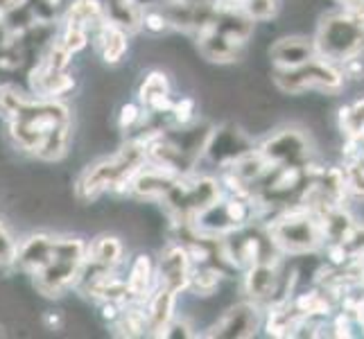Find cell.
<instances>
[{
	"label": "cell",
	"mask_w": 364,
	"mask_h": 339,
	"mask_svg": "<svg viewBox=\"0 0 364 339\" xmlns=\"http://www.w3.org/2000/svg\"><path fill=\"white\" fill-rule=\"evenodd\" d=\"M147 163V152L143 138L129 141L118 152L105 156L86 168L77 183H75V197L84 204H91L107 190L111 193H127L134 174Z\"/></svg>",
	"instance_id": "cell-1"
},
{
	"label": "cell",
	"mask_w": 364,
	"mask_h": 339,
	"mask_svg": "<svg viewBox=\"0 0 364 339\" xmlns=\"http://www.w3.org/2000/svg\"><path fill=\"white\" fill-rule=\"evenodd\" d=\"M70 122V109L50 97H25L18 111L7 120L9 138L18 149L36 156L43 141L61 124Z\"/></svg>",
	"instance_id": "cell-2"
},
{
	"label": "cell",
	"mask_w": 364,
	"mask_h": 339,
	"mask_svg": "<svg viewBox=\"0 0 364 339\" xmlns=\"http://www.w3.org/2000/svg\"><path fill=\"white\" fill-rule=\"evenodd\" d=\"M317 55L342 64L350 57H360L364 53V14L350 9H337L321 16V23L315 32Z\"/></svg>",
	"instance_id": "cell-3"
},
{
	"label": "cell",
	"mask_w": 364,
	"mask_h": 339,
	"mask_svg": "<svg viewBox=\"0 0 364 339\" xmlns=\"http://www.w3.org/2000/svg\"><path fill=\"white\" fill-rule=\"evenodd\" d=\"M86 262V244L80 237H55L53 258L43 271L34 276L36 292L48 298H59L77 285Z\"/></svg>",
	"instance_id": "cell-4"
},
{
	"label": "cell",
	"mask_w": 364,
	"mask_h": 339,
	"mask_svg": "<svg viewBox=\"0 0 364 339\" xmlns=\"http://www.w3.org/2000/svg\"><path fill=\"white\" fill-rule=\"evenodd\" d=\"M272 82L285 95H304L310 91L337 95L346 86L340 66L319 55L294 68H274Z\"/></svg>",
	"instance_id": "cell-5"
},
{
	"label": "cell",
	"mask_w": 364,
	"mask_h": 339,
	"mask_svg": "<svg viewBox=\"0 0 364 339\" xmlns=\"http://www.w3.org/2000/svg\"><path fill=\"white\" fill-rule=\"evenodd\" d=\"M267 235L276 249L292 256H304L310 254V251H317L323 242L317 217L301 206L276 215L269 224Z\"/></svg>",
	"instance_id": "cell-6"
},
{
	"label": "cell",
	"mask_w": 364,
	"mask_h": 339,
	"mask_svg": "<svg viewBox=\"0 0 364 339\" xmlns=\"http://www.w3.org/2000/svg\"><path fill=\"white\" fill-rule=\"evenodd\" d=\"M168 208L177 215V220L191 224L199 212L206 210L220 199V183L210 177H188L179 174V179L166 193Z\"/></svg>",
	"instance_id": "cell-7"
},
{
	"label": "cell",
	"mask_w": 364,
	"mask_h": 339,
	"mask_svg": "<svg viewBox=\"0 0 364 339\" xmlns=\"http://www.w3.org/2000/svg\"><path fill=\"white\" fill-rule=\"evenodd\" d=\"M258 152L269 161V166H301L306 168L312 156L310 136L304 129L283 127L272 131L262 141Z\"/></svg>",
	"instance_id": "cell-8"
},
{
	"label": "cell",
	"mask_w": 364,
	"mask_h": 339,
	"mask_svg": "<svg viewBox=\"0 0 364 339\" xmlns=\"http://www.w3.org/2000/svg\"><path fill=\"white\" fill-rule=\"evenodd\" d=\"M260 321H262V312L256 301H245V303H235L224 312L213 323L208 337H224V339L254 337L260 328Z\"/></svg>",
	"instance_id": "cell-9"
},
{
	"label": "cell",
	"mask_w": 364,
	"mask_h": 339,
	"mask_svg": "<svg viewBox=\"0 0 364 339\" xmlns=\"http://www.w3.org/2000/svg\"><path fill=\"white\" fill-rule=\"evenodd\" d=\"M251 147H254V143H251V138L247 136V131H242L240 127H235V124H222L220 129L210 131L204 154L213 163H218V166L229 168L237 156H242L245 152H249Z\"/></svg>",
	"instance_id": "cell-10"
},
{
	"label": "cell",
	"mask_w": 364,
	"mask_h": 339,
	"mask_svg": "<svg viewBox=\"0 0 364 339\" xmlns=\"http://www.w3.org/2000/svg\"><path fill=\"white\" fill-rule=\"evenodd\" d=\"M191 262L193 260L186 244H168L159 258V285L174 294L183 292L191 281Z\"/></svg>",
	"instance_id": "cell-11"
},
{
	"label": "cell",
	"mask_w": 364,
	"mask_h": 339,
	"mask_svg": "<svg viewBox=\"0 0 364 339\" xmlns=\"http://www.w3.org/2000/svg\"><path fill=\"white\" fill-rule=\"evenodd\" d=\"M177 179H179V174L174 170L163 168L159 163L149 161L134 174L127 193H132L138 199H163Z\"/></svg>",
	"instance_id": "cell-12"
},
{
	"label": "cell",
	"mask_w": 364,
	"mask_h": 339,
	"mask_svg": "<svg viewBox=\"0 0 364 339\" xmlns=\"http://www.w3.org/2000/svg\"><path fill=\"white\" fill-rule=\"evenodd\" d=\"M269 61L274 64V68H294L310 61L312 57H317V48H315V39L312 36H304V34H292V36H281L276 39L269 50Z\"/></svg>",
	"instance_id": "cell-13"
},
{
	"label": "cell",
	"mask_w": 364,
	"mask_h": 339,
	"mask_svg": "<svg viewBox=\"0 0 364 339\" xmlns=\"http://www.w3.org/2000/svg\"><path fill=\"white\" fill-rule=\"evenodd\" d=\"M53 249H55V237L53 235L34 233L30 237H25L23 242H18L14 265L25 274L36 276L39 271L46 269L50 258H53Z\"/></svg>",
	"instance_id": "cell-14"
},
{
	"label": "cell",
	"mask_w": 364,
	"mask_h": 339,
	"mask_svg": "<svg viewBox=\"0 0 364 339\" xmlns=\"http://www.w3.org/2000/svg\"><path fill=\"white\" fill-rule=\"evenodd\" d=\"M281 276H279V267H276V260H262L251 265L247 276H245V292L251 301L256 303H262V301H269L279 290Z\"/></svg>",
	"instance_id": "cell-15"
},
{
	"label": "cell",
	"mask_w": 364,
	"mask_h": 339,
	"mask_svg": "<svg viewBox=\"0 0 364 339\" xmlns=\"http://www.w3.org/2000/svg\"><path fill=\"white\" fill-rule=\"evenodd\" d=\"M138 99L152 113H170L174 102L170 99V82L166 77V72L159 70L147 72L141 89H138Z\"/></svg>",
	"instance_id": "cell-16"
},
{
	"label": "cell",
	"mask_w": 364,
	"mask_h": 339,
	"mask_svg": "<svg viewBox=\"0 0 364 339\" xmlns=\"http://www.w3.org/2000/svg\"><path fill=\"white\" fill-rule=\"evenodd\" d=\"M174 301H177V294L166 290V287L159 285V290L149 296L147 301V330L154 337H161L163 328L172 321V312H174Z\"/></svg>",
	"instance_id": "cell-17"
},
{
	"label": "cell",
	"mask_w": 364,
	"mask_h": 339,
	"mask_svg": "<svg viewBox=\"0 0 364 339\" xmlns=\"http://www.w3.org/2000/svg\"><path fill=\"white\" fill-rule=\"evenodd\" d=\"M152 281H154V262L147 254H138L134 265L129 269V276H127V294H129V301L134 303H143V301L149 296V287H152Z\"/></svg>",
	"instance_id": "cell-18"
},
{
	"label": "cell",
	"mask_w": 364,
	"mask_h": 339,
	"mask_svg": "<svg viewBox=\"0 0 364 339\" xmlns=\"http://www.w3.org/2000/svg\"><path fill=\"white\" fill-rule=\"evenodd\" d=\"M97 48H100V53H102L105 64H109V66L120 64L124 53H127V48H129L127 32L120 30L118 25L109 23V21L102 23V28H100V34H97Z\"/></svg>",
	"instance_id": "cell-19"
},
{
	"label": "cell",
	"mask_w": 364,
	"mask_h": 339,
	"mask_svg": "<svg viewBox=\"0 0 364 339\" xmlns=\"http://www.w3.org/2000/svg\"><path fill=\"white\" fill-rule=\"evenodd\" d=\"M86 258L100 267L116 269L124 260V244L116 235H100L91 242V247L86 249Z\"/></svg>",
	"instance_id": "cell-20"
},
{
	"label": "cell",
	"mask_w": 364,
	"mask_h": 339,
	"mask_svg": "<svg viewBox=\"0 0 364 339\" xmlns=\"http://www.w3.org/2000/svg\"><path fill=\"white\" fill-rule=\"evenodd\" d=\"M107 21L118 25L124 32H134L141 28L143 11L138 0H111V7L107 9Z\"/></svg>",
	"instance_id": "cell-21"
},
{
	"label": "cell",
	"mask_w": 364,
	"mask_h": 339,
	"mask_svg": "<svg viewBox=\"0 0 364 339\" xmlns=\"http://www.w3.org/2000/svg\"><path fill=\"white\" fill-rule=\"evenodd\" d=\"M222 279H224V271L218 265L202 262L199 267L191 269V281H188V287H191L197 296H213L220 290Z\"/></svg>",
	"instance_id": "cell-22"
},
{
	"label": "cell",
	"mask_w": 364,
	"mask_h": 339,
	"mask_svg": "<svg viewBox=\"0 0 364 339\" xmlns=\"http://www.w3.org/2000/svg\"><path fill=\"white\" fill-rule=\"evenodd\" d=\"M102 21H105V9L100 5V0H75L66 18V23L80 25L84 30H89L91 25H102Z\"/></svg>",
	"instance_id": "cell-23"
},
{
	"label": "cell",
	"mask_w": 364,
	"mask_h": 339,
	"mask_svg": "<svg viewBox=\"0 0 364 339\" xmlns=\"http://www.w3.org/2000/svg\"><path fill=\"white\" fill-rule=\"evenodd\" d=\"M242 11L251 21H272L279 16L281 0H245Z\"/></svg>",
	"instance_id": "cell-24"
},
{
	"label": "cell",
	"mask_w": 364,
	"mask_h": 339,
	"mask_svg": "<svg viewBox=\"0 0 364 339\" xmlns=\"http://www.w3.org/2000/svg\"><path fill=\"white\" fill-rule=\"evenodd\" d=\"M342 172H344L346 190L358 199H364V161H362V154L353 161H348Z\"/></svg>",
	"instance_id": "cell-25"
},
{
	"label": "cell",
	"mask_w": 364,
	"mask_h": 339,
	"mask_svg": "<svg viewBox=\"0 0 364 339\" xmlns=\"http://www.w3.org/2000/svg\"><path fill=\"white\" fill-rule=\"evenodd\" d=\"M23 99L25 95L14 86H0V118L9 120L23 104Z\"/></svg>",
	"instance_id": "cell-26"
},
{
	"label": "cell",
	"mask_w": 364,
	"mask_h": 339,
	"mask_svg": "<svg viewBox=\"0 0 364 339\" xmlns=\"http://www.w3.org/2000/svg\"><path fill=\"white\" fill-rule=\"evenodd\" d=\"M86 43H89V30L80 28V25H66V32L64 36H61V45H64L70 55L80 53V50L86 48Z\"/></svg>",
	"instance_id": "cell-27"
},
{
	"label": "cell",
	"mask_w": 364,
	"mask_h": 339,
	"mask_svg": "<svg viewBox=\"0 0 364 339\" xmlns=\"http://www.w3.org/2000/svg\"><path fill=\"white\" fill-rule=\"evenodd\" d=\"M16 251H18V242L14 240V235L9 233L5 222L0 220V265H14Z\"/></svg>",
	"instance_id": "cell-28"
},
{
	"label": "cell",
	"mask_w": 364,
	"mask_h": 339,
	"mask_svg": "<svg viewBox=\"0 0 364 339\" xmlns=\"http://www.w3.org/2000/svg\"><path fill=\"white\" fill-rule=\"evenodd\" d=\"M170 113H172L174 122L181 124V127H186V124L193 120V113H195V99H193V97H183V99H179V102H174V104H172Z\"/></svg>",
	"instance_id": "cell-29"
},
{
	"label": "cell",
	"mask_w": 364,
	"mask_h": 339,
	"mask_svg": "<svg viewBox=\"0 0 364 339\" xmlns=\"http://www.w3.org/2000/svg\"><path fill=\"white\" fill-rule=\"evenodd\" d=\"M141 25L152 34H161L166 32L170 28V18L163 14V11H147V14H143V21Z\"/></svg>",
	"instance_id": "cell-30"
},
{
	"label": "cell",
	"mask_w": 364,
	"mask_h": 339,
	"mask_svg": "<svg viewBox=\"0 0 364 339\" xmlns=\"http://www.w3.org/2000/svg\"><path fill=\"white\" fill-rule=\"evenodd\" d=\"M138 120H141V107H138V104H124L120 109V116H118V127L122 131H129Z\"/></svg>",
	"instance_id": "cell-31"
},
{
	"label": "cell",
	"mask_w": 364,
	"mask_h": 339,
	"mask_svg": "<svg viewBox=\"0 0 364 339\" xmlns=\"http://www.w3.org/2000/svg\"><path fill=\"white\" fill-rule=\"evenodd\" d=\"M43 321H46V325H48L50 330H53V328H59V325H61V317L57 315V312H48Z\"/></svg>",
	"instance_id": "cell-32"
},
{
	"label": "cell",
	"mask_w": 364,
	"mask_h": 339,
	"mask_svg": "<svg viewBox=\"0 0 364 339\" xmlns=\"http://www.w3.org/2000/svg\"><path fill=\"white\" fill-rule=\"evenodd\" d=\"M21 3H23V0H0V14H3V11H11V9L21 7Z\"/></svg>",
	"instance_id": "cell-33"
},
{
	"label": "cell",
	"mask_w": 364,
	"mask_h": 339,
	"mask_svg": "<svg viewBox=\"0 0 364 339\" xmlns=\"http://www.w3.org/2000/svg\"><path fill=\"white\" fill-rule=\"evenodd\" d=\"M5 335V328H3V325H0V337H3Z\"/></svg>",
	"instance_id": "cell-34"
},
{
	"label": "cell",
	"mask_w": 364,
	"mask_h": 339,
	"mask_svg": "<svg viewBox=\"0 0 364 339\" xmlns=\"http://www.w3.org/2000/svg\"><path fill=\"white\" fill-rule=\"evenodd\" d=\"M362 330H364V321H362Z\"/></svg>",
	"instance_id": "cell-35"
},
{
	"label": "cell",
	"mask_w": 364,
	"mask_h": 339,
	"mask_svg": "<svg viewBox=\"0 0 364 339\" xmlns=\"http://www.w3.org/2000/svg\"><path fill=\"white\" fill-rule=\"evenodd\" d=\"M170 3H174V0H170Z\"/></svg>",
	"instance_id": "cell-36"
}]
</instances>
